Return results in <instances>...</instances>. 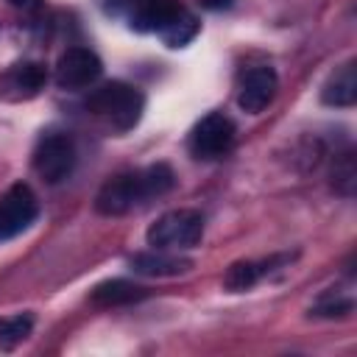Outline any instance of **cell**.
Here are the masks:
<instances>
[{"instance_id": "6da1fadb", "label": "cell", "mask_w": 357, "mask_h": 357, "mask_svg": "<svg viewBox=\"0 0 357 357\" xmlns=\"http://www.w3.org/2000/svg\"><path fill=\"white\" fill-rule=\"evenodd\" d=\"M173 184H176V176H173L170 165H165V162L148 165L142 170H128V173H120V176L109 178L98 190L95 209L100 215H109V218L126 215L137 204H142L148 198H156V195H165Z\"/></svg>"}, {"instance_id": "7a4b0ae2", "label": "cell", "mask_w": 357, "mask_h": 357, "mask_svg": "<svg viewBox=\"0 0 357 357\" xmlns=\"http://www.w3.org/2000/svg\"><path fill=\"white\" fill-rule=\"evenodd\" d=\"M86 109L109 120L117 131H131L145 112V95L126 81H109L95 92H89Z\"/></svg>"}, {"instance_id": "3957f363", "label": "cell", "mask_w": 357, "mask_h": 357, "mask_svg": "<svg viewBox=\"0 0 357 357\" xmlns=\"http://www.w3.org/2000/svg\"><path fill=\"white\" fill-rule=\"evenodd\" d=\"M145 237H148V245L162 251L192 248L204 237V215L198 209H170L148 226Z\"/></svg>"}, {"instance_id": "277c9868", "label": "cell", "mask_w": 357, "mask_h": 357, "mask_svg": "<svg viewBox=\"0 0 357 357\" xmlns=\"http://www.w3.org/2000/svg\"><path fill=\"white\" fill-rule=\"evenodd\" d=\"M75 167V142L64 131H47L33 148V170L47 184H61Z\"/></svg>"}, {"instance_id": "5b68a950", "label": "cell", "mask_w": 357, "mask_h": 357, "mask_svg": "<svg viewBox=\"0 0 357 357\" xmlns=\"http://www.w3.org/2000/svg\"><path fill=\"white\" fill-rule=\"evenodd\" d=\"M109 11L123 14L134 31L162 33L184 8L178 0H109Z\"/></svg>"}, {"instance_id": "8992f818", "label": "cell", "mask_w": 357, "mask_h": 357, "mask_svg": "<svg viewBox=\"0 0 357 357\" xmlns=\"http://www.w3.org/2000/svg\"><path fill=\"white\" fill-rule=\"evenodd\" d=\"M234 134H237V128L223 112H209L190 131V153L195 159H206V162L220 159L231 151Z\"/></svg>"}, {"instance_id": "52a82bcc", "label": "cell", "mask_w": 357, "mask_h": 357, "mask_svg": "<svg viewBox=\"0 0 357 357\" xmlns=\"http://www.w3.org/2000/svg\"><path fill=\"white\" fill-rule=\"evenodd\" d=\"M39 215L36 195L28 184L17 181L0 195V240H11L22 234Z\"/></svg>"}, {"instance_id": "ba28073f", "label": "cell", "mask_w": 357, "mask_h": 357, "mask_svg": "<svg viewBox=\"0 0 357 357\" xmlns=\"http://www.w3.org/2000/svg\"><path fill=\"white\" fill-rule=\"evenodd\" d=\"M103 73L98 53L89 47H67L56 61V84L61 89H84L92 86Z\"/></svg>"}, {"instance_id": "9c48e42d", "label": "cell", "mask_w": 357, "mask_h": 357, "mask_svg": "<svg viewBox=\"0 0 357 357\" xmlns=\"http://www.w3.org/2000/svg\"><path fill=\"white\" fill-rule=\"evenodd\" d=\"M276 89H279V75L273 67L268 64H259V67H251L243 81H240V92H237V103L243 112L248 114H259L273 98H276Z\"/></svg>"}, {"instance_id": "30bf717a", "label": "cell", "mask_w": 357, "mask_h": 357, "mask_svg": "<svg viewBox=\"0 0 357 357\" xmlns=\"http://www.w3.org/2000/svg\"><path fill=\"white\" fill-rule=\"evenodd\" d=\"M128 262L142 276H178V273H187L192 268V259H184V257H176V254H165L162 248L139 251Z\"/></svg>"}, {"instance_id": "8fae6325", "label": "cell", "mask_w": 357, "mask_h": 357, "mask_svg": "<svg viewBox=\"0 0 357 357\" xmlns=\"http://www.w3.org/2000/svg\"><path fill=\"white\" fill-rule=\"evenodd\" d=\"M47 84V73L39 61H22V64H14L6 78L0 81V89H14L11 98H33L39 89H45Z\"/></svg>"}, {"instance_id": "7c38bea8", "label": "cell", "mask_w": 357, "mask_h": 357, "mask_svg": "<svg viewBox=\"0 0 357 357\" xmlns=\"http://www.w3.org/2000/svg\"><path fill=\"white\" fill-rule=\"evenodd\" d=\"M321 100L326 106H337V109H349L357 100V73H354V61H346L337 73L329 75V81L321 89Z\"/></svg>"}, {"instance_id": "4fadbf2b", "label": "cell", "mask_w": 357, "mask_h": 357, "mask_svg": "<svg viewBox=\"0 0 357 357\" xmlns=\"http://www.w3.org/2000/svg\"><path fill=\"white\" fill-rule=\"evenodd\" d=\"M148 290L142 284H134L128 279H106L100 284H95V290L89 293L92 304L98 307H120V304H134L139 298H145Z\"/></svg>"}, {"instance_id": "5bb4252c", "label": "cell", "mask_w": 357, "mask_h": 357, "mask_svg": "<svg viewBox=\"0 0 357 357\" xmlns=\"http://www.w3.org/2000/svg\"><path fill=\"white\" fill-rule=\"evenodd\" d=\"M33 329V315L31 312H17V315H3L0 318V349H14L22 340H28Z\"/></svg>"}, {"instance_id": "9a60e30c", "label": "cell", "mask_w": 357, "mask_h": 357, "mask_svg": "<svg viewBox=\"0 0 357 357\" xmlns=\"http://www.w3.org/2000/svg\"><path fill=\"white\" fill-rule=\"evenodd\" d=\"M259 276H262L259 262L237 259V262H231V265L226 268V273H223V284H226V290H231V293H243V290H248L251 284H257Z\"/></svg>"}, {"instance_id": "2e32d148", "label": "cell", "mask_w": 357, "mask_h": 357, "mask_svg": "<svg viewBox=\"0 0 357 357\" xmlns=\"http://www.w3.org/2000/svg\"><path fill=\"white\" fill-rule=\"evenodd\" d=\"M195 33H198V20L184 8L159 36H162V42H165L167 47H184L187 42L195 39Z\"/></svg>"}, {"instance_id": "e0dca14e", "label": "cell", "mask_w": 357, "mask_h": 357, "mask_svg": "<svg viewBox=\"0 0 357 357\" xmlns=\"http://www.w3.org/2000/svg\"><path fill=\"white\" fill-rule=\"evenodd\" d=\"M11 6L14 8H22V11H33V8L42 6V0H11Z\"/></svg>"}, {"instance_id": "ac0fdd59", "label": "cell", "mask_w": 357, "mask_h": 357, "mask_svg": "<svg viewBox=\"0 0 357 357\" xmlns=\"http://www.w3.org/2000/svg\"><path fill=\"white\" fill-rule=\"evenodd\" d=\"M201 6H206V8H229L231 6V0H201Z\"/></svg>"}]
</instances>
